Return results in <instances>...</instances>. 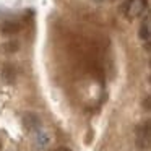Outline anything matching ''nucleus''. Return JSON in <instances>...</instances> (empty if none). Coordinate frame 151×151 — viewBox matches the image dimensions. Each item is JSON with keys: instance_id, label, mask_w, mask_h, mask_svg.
I'll return each mask as SVG.
<instances>
[{"instance_id": "1", "label": "nucleus", "mask_w": 151, "mask_h": 151, "mask_svg": "<svg viewBox=\"0 0 151 151\" xmlns=\"http://www.w3.org/2000/svg\"><path fill=\"white\" fill-rule=\"evenodd\" d=\"M151 143V125L150 120H145L141 125L137 127V135H135V145L138 150L146 151Z\"/></svg>"}, {"instance_id": "2", "label": "nucleus", "mask_w": 151, "mask_h": 151, "mask_svg": "<svg viewBox=\"0 0 151 151\" xmlns=\"http://www.w3.org/2000/svg\"><path fill=\"white\" fill-rule=\"evenodd\" d=\"M23 122H24V127L29 132H36L41 128V119H39V115L34 114V112H26V114L23 115Z\"/></svg>"}, {"instance_id": "3", "label": "nucleus", "mask_w": 151, "mask_h": 151, "mask_svg": "<svg viewBox=\"0 0 151 151\" xmlns=\"http://www.w3.org/2000/svg\"><path fill=\"white\" fill-rule=\"evenodd\" d=\"M21 23L20 21H13V20H10V21H5V23H2L0 24V31L4 34H7V36H13V34H18L21 31Z\"/></svg>"}, {"instance_id": "4", "label": "nucleus", "mask_w": 151, "mask_h": 151, "mask_svg": "<svg viewBox=\"0 0 151 151\" xmlns=\"http://www.w3.org/2000/svg\"><path fill=\"white\" fill-rule=\"evenodd\" d=\"M2 76L7 83H13L15 81V76H17V70H15L13 65H5L2 68Z\"/></svg>"}, {"instance_id": "5", "label": "nucleus", "mask_w": 151, "mask_h": 151, "mask_svg": "<svg viewBox=\"0 0 151 151\" xmlns=\"http://www.w3.org/2000/svg\"><path fill=\"white\" fill-rule=\"evenodd\" d=\"M36 133V143H37V148H41V150H44V148L49 145V135L46 133V132H42L39 128V130L34 132Z\"/></svg>"}, {"instance_id": "6", "label": "nucleus", "mask_w": 151, "mask_h": 151, "mask_svg": "<svg viewBox=\"0 0 151 151\" xmlns=\"http://www.w3.org/2000/svg\"><path fill=\"white\" fill-rule=\"evenodd\" d=\"M140 36H141V39L143 41H150V18L146 17V20H145V23L141 24V28H140Z\"/></svg>"}, {"instance_id": "7", "label": "nucleus", "mask_w": 151, "mask_h": 151, "mask_svg": "<svg viewBox=\"0 0 151 151\" xmlns=\"http://www.w3.org/2000/svg\"><path fill=\"white\" fill-rule=\"evenodd\" d=\"M5 49H10L8 52H17V50H18V42H8V44H5Z\"/></svg>"}, {"instance_id": "8", "label": "nucleus", "mask_w": 151, "mask_h": 151, "mask_svg": "<svg viewBox=\"0 0 151 151\" xmlns=\"http://www.w3.org/2000/svg\"><path fill=\"white\" fill-rule=\"evenodd\" d=\"M143 107H145V111H150V96H146V98H145Z\"/></svg>"}, {"instance_id": "9", "label": "nucleus", "mask_w": 151, "mask_h": 151, "mask_svg": "<svg viewBox=\"0 0 151 151\" xmlns=\"http://www.w3.org/2000/svg\"><path fill=\"white\" fill-rule=\"evenodd\" d=\"M52 151H72V150L67 148V146H59V148H55V150H52Z\"/></svg>"}, {"instance_id": "10", "label": "nucleus", "mask_w": 151, "mask_h": 151, "mask_svg": "<svg viewBox=\"0 0 151 151\" xmlns=\"http://www.w3.org/2000/svg\"><path fill=\"white\" fill-rule=\"evenodd\" d=\"M0 150H2V143H0Z\"/></svg>"}]
</instances>
